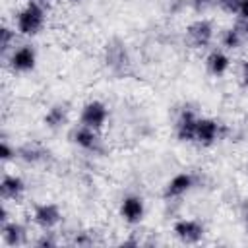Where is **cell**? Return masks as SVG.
<instances>
[{
  "label": "cell",
  "instance_id": "1",
  "mask_svg": "<svg viewBox=\"0 0 248 248\" xmlns=\"http://www.w3.org/2000/svg\"><path fill=\"white\" fill-rule=\"evenodd\" d=\"M45 10L39 2L29 0L17 14H16V31L23 37H33L45 27Z\"/></svg>",
  "mask_w": 248,
  "mask_h": 248
},
{
  "label": "cell",
  "instance_id": "2",
  "mask_svg": "<svg viewBox=\"0 0 248 248\" xmlns=\"http://www.w3.org/2000/svg\"><path fill=\"white\" fill-rule=\"evenodd\" d=\"M108 118V108L103 101H89L83 105L81 108V114H79V124L81 126H87V128H93V130H101L105 126Z\"/></svg>",
  "mask_w": 248,
  "mask_h": 248
},
{
  "label": "cell",
  "instance_id": "3",
  "mask_svg": "<svg viewBox=\"0 0 248 248\" xmlns=\"http://www.w3.org/2000/svg\"><path fill=\"white\" fill-rule=\"evenodd\" d=\"M186 39L192 46L196 48H202V46H207L213 39V25L209 19H196L192 21L188 27H186Z\"/></svg>",
  "mask_w": 248,
  "mask_h": 248
},
{
  "label": "cell",
  "instance_id": "4",
  "mask_svg": "<svg viewBox=\"0 0 248 248\" xmlns=\"http://www.w3.org/2000/svg\"><path fill=\"white\" fill-rule=\"evenodd\" d=\"M60 219H62V211L56 203L45 202V203H37L33 207V221L45 231L54 229L60 223Z\"/></svg>",
  "mask_w": 248,
  "mask_h": 248
},
{
  "label": "cell",
  "instance_id": "5",
  "mask_svg": "<svg viewBox=\"0 0 248 248\" xmlns=\"http://www.w3.org/2000/svg\"><path fill=\"white\" fill-rule=\"evenodd\" d=\"M37 64V52L31 45H21L19 48H14L10 54V68L17 74H27Z\"/></svg>",
  "mask_w": 248,
  "mask_h": 248
},
{
  "label": "cell",
  "instance_id": "6",
  "mask_svg": "<svg viewBox=\"0 0 248 248\" xmlns=\"http://www.w3.org/2000/svg\"><path fill=\"white\" fill-rule=\"evenodd\" d=\"M172 231L186 244H196L203 238V225L198 219H178L172 225Z\"/></svg>",
  "mask_w": 248,
  "mask_h": 248
},
{
  "label": "cell",
  "instance_id": "7",
  "mask_svg": "<svg viewBox=\"0 0 248 248\" xmlns=\"http://www.w3.org/2000/svg\"><path fill=\"white\" fill-rule=\"evenodd\" d=\"M143 215H145V203H143V200L140 196L130 194L120 202V217L126 223L136 225V223H140L143 219Z\"/></svg>",
  "mask_w": 248,
  "mask_h": 248
},
{
  "label": "cell",
  "instance_id": "8",
  "mask_svg": "<svg viewBox=\"0 0 248 248\" xmlns=\"http://www.w3.org/2000/svg\"><path fill=\"white\" fill-rule=\"evenodd\" d=\"M217 138H219V124H217V120L207 118V116L198 118L194 141L203 145V147H207V145H213L217 141Z\"/></svg>",
  "mask_w": 248,
  "mask_h": 248
},
{
  "label": "cell",
  "instance_id": "9",
  "mask_svg": "<svg viewBox=\"0 0 248 248\" xmlns=\"http://www.w3.org/2000/svg\"><path fill=\"white\" fill-rule=\"evenodd\" d=\"M192 186H194V176H192L190 172H178V174H174V176L167 182V186H165V190H163V198H167V200L180 198V196H184Z\"/></svg>",
  "mask_w": 248,
  "mask_h": 248
},
{
  "label": "cell",
  "instance_id": "10",
  "mask_svg": "<svg viewBox=\"0 0 248 248\" xmlns=\"http://www.w3.org/2000/svg\"><path fill=\"white\" fill-rule=\"evenodd\" d=\"M198 118L200 116H196L194 110H182V114L176 120V138L180 141H194Z\"/></svg>",
  "mask_w": 248,
  "mask_h": 248
},
{
  "label": "cell",
  "instance_id": "11",
  "mask_svg": "<svg viewBox=\"0 0 248 248\" xmlns=\"http://www.w3.org/2000/svg\"><path fill=\"white\" fill-rule=\"evenodd\" d=\"M25 192V182L21 176L17 174H4L2 182H0V194L2 200H19Z\"/></svg>",
  "mask_w": 248,
  "mask_h": 248
},
{
  "label": "cell",
  "instance_id": "12",
  "mask_svg": "<svg viewBox=\"0 0 248 248\" xmlns=\"http://www.w3.org/2000/svg\"><path fill=\"white\" fill-rule=\"evenodd\" d=\"M72 140L78 147L85 149V151H95L99 147V134L97 130L93 128H87V126H79L74 130L72 134Z\"/></svg>",
  "mask_w": 248,
  "mask_h": 248
},
{
  "label": "cell",
  "instance_id": "13",
  "mask_svg": "<svg viewBox=\"0 0 248 248\" xmlns=\"http://www.w3.org/2000/svg\"><path fill=\"white\" fill-rule=\"evenodd\" d=\"M205 68L211 76H225L227 70L231 68V58L223 50H211L205 58Z\"/></svg>",
  "mask_w": 248,
  "mask_h": 248
},
{
  "label": "cell",
  "instance_id": "14",
  "mask_svg": "<svg viewBox=\"0 0 248 248\" xmlns=\"http://www.w3.org/2000/svg\"><path fill=\"white\" fill-rule=\"evenodd\" d=\"M2 240L8 246H17L25 240V227L17 221H4L2 223Z\"/></svg>",
  "mask_w": 248,
  "mask_h": 248
},
{
  "label": "cell",
  "instance_id": "15",
  "mask_svg": "<svg viewBox=\"0 0 248 248\" xmlns=\"http://www.w3.org/2000/svg\"><path fill=\"white\" fill-rule=\"evenodd\" d=\"M64 120H66V108H64L62 105L50 107V108L46 110V114H45V124H46L48 128H58V126L64 124Z\"/></svg>",
  "mask_w": 248,
  "mask_h": 248
},
{
  "label": "cell",
  "instance_id": "16",
  "mask_svg": "<svg viewBox=\"0 0 248 248\" xmlns=\"http://www.w3.org/2000/svg\"><path fill=\"white\" fill-rule=\"evenodd\" d=\"M242 37H244V33L238 27H229V29L223 31L221 43H223L225 48H231L232 50V48H238L242 45Z\"/></svg>",
  "mask_w": 248,
  "mask_h": 248
},
{
  "label": "cell",
  "instance_id": "17",
  "mask_svg": "<svg viewBox=\"0 0 248 248\" xmlns=\"http://www.w3.org/2000/svg\"><path fill=\"white\" fill-rule=\"evenodd\" d=\"M215 4L227 12V14H238V6H240V0H215Z\"/></svg>",
  "mask_w": 248,
  "mask_h": 248
},
{
  "label": "cell",
  "instance_id": "18",
  "mask_svg": "<svg viewBox=\"0 0 248 248\" xmlns=\"http://www.w3.org/2000/svg\"><path fill=\"white\" fill-rule=\"evenodd\" d=\"M0 35H2V43H0V45H2V50H8V48L12 46V41L16 39V31H12L10 27L4 25L2 31H0Z\"/></svg>",
  "mask_w": 248,
  "mask_h": 248
},
{
  "label": "cell",
  "instance_id": "19",
  "mask_svg": "<svg viewBox=\"0 0 248 248\" xmlns=\"http://www.w3.org/2000/svg\"><path fill=\"white\" fill-rule=\"evenodd\" d=\"M14 155H16V149L8 143V140H2V145H0V159H2V161H10Z\"/></svg>",
  "mask_w": 248,
  "mask_h": 248
},
{
  "label": "cell",
  "instance_id": "20",
  "mask_svg": "<svg viewBox=\"0 0 248 248\" xmlns=\"http://www.w3.org/2000/svg\"><path fill=\"white\" fill-rule=\"evenodd\" d=\"M238 17L242 19H248V0H240V6H238Z\"/></svg>",
  "mask_w": 248,
  "mask_h": 248
},
{
  "label": "cell",
  "instance_id": "21",
  "mask_svg": "<svg viewBox=\"0 0 248 248\" xmlns=\"http://www.w3.org/2000/svg\"><path fill=\"white\" fill-rule=\"evenodd\" d=\"M215 0H194V6H196V10H205L209 4H213Z\"/></svg>",
  "mask_w": 248,
  "mask_h": 248
},
{
  "label": "cell",
  "instance_id": "22",
  "mask_svg": "<svg viewBox=\"0 0 248 248\" xmlns=\"http://www.w3.org/2000/svg\"><path fill=\"white\" fill-rule=\"evenodd\" d=\"M242 83L248 87V60L242 62Z\"/></svg>",
  "mask_w": 248,
  "mask_h": 248
},
{
  "label": "cell",
  "instance_id": "23",
  "mask_svg": "<svg viewBox=\"0 0 248 248\" xmlns=\"http://www.w3.org/2000/svg\"><path fill=\"white\" fill-rule=\"evenodd\" d=\"M37 244H39V246H54L56 242H54L52 238H48V236H43L41 240H37Z\"/></svg>",
  "mask_w": 248,
  "mask_h": 248
},
{
  "label": "cell",
  "instance_id": "24",
  "mask_svg": "<svg viewBox=\"0 0 248 248\" xmlns=\"http://www.w3.org/2000/svg\"><path fill=\"white\" fill-rule=\"evenodd\" d=\"M242 33H244V37H248V19H244V27H242Z\"/></svg>",
  "mask_w": 248,
  "mask_h": 248
},
{
  "label": "cell",
  "instance_id": "25",
  "mask_svg": "<svg viewBox=\"0 0 248 248\" xmlns=\"http://www.w3.org/2000/svg\"><path fill=\"white\" fill-rule=\"evenodd\" d=\"M246 227H248V213H246Z\"/></svg>",
  "mask_w": 248,
  "mask_h": 248
}]
</instances>
